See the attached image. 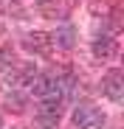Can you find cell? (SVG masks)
<instances>
[{
	"instance_id": "obj_1",
	"label": "cell",
	"mask_w": 124,
	"mask_h": 129,
	"mask_svg": "<svg viewBox=\"0 0 124 129\" xmlns=\"http://www.w3.org/2000/svg\"><path fill=\"white\" fill-rule=\"evenodd\" d=\"M71 118H73L76 129H105V123H107V115L93 104H79Z\"/></svg>"
},
{
	"instance_id": "obj_2",
	"label": "cell",
	"mask_w": 124,
	"mask_h": 129,
	"mask_svg": "<svg viewBox=\"0 0 124 129\" xmlns=\"http://www.w3.org/2000/svg\"><path fill=\"white\" fill-rule=\"evenodd\" d=\"M101 93H105L113 104L124 101V73L118 68H110L105 73V79H101Z\"/></svg>"
},
{
	"instance_id": "obj_3",
	"label": "cell",
	"mask_w": 124,
	"mask_h": 129,
	"mask_svg": "<svg viewBox=\"0 0 124 129\" xmlns=\"http://www.w3.org/2000/svg\"><path fill=\"white\" fill-rule=\"evenodd\" d=\"M23 48H26L28 53H34V56H45V53L51 51V37L43 34V31H28V34L23 37Z\"/></svg>"
},
{
	"instance_id": "obj_4",
	"label": "cell",
	"mask_w": 124,
	"mask_h": 129,
	"mask_svg": "<svg viewBox=\"0 0 124 129\" xmlns=\"http://www.w3.org/2000/svg\"><path fill=\"white\" fill-rule=\"evenodd\" d=\"M51 42H54L56 48H62V51H71V48L76 45V28H73L71 23H62V25L54 31Z\"/></svg>"
},
{
	"instance_id": "obj_5",
	"label": "cell",
	"mask_w": 124,
	"mask_h": 129,
	"mask_svg": "<svg viewBox=\"0 0 124 129\" xmlns=\"http://www.w3.org/2000/svg\"><path fill=\"white\" fill-rule=\"evenodd\" d=\"M116 53H118V42H116L113 37L101 34V37L93 39V56H96V59H113Z\"/></svg>"
},
{
	"instance_id": "obj_6",
	"label": "cell",
	"mask_w": 124,
	"mask_h": 129,
	"mask_svg": "<svg viewBox=\"0 0 124 129\" xmlns=\"http://www.w3.org/2000/svg\"><path fill=\"white\" fill-rule=\"evenodd\" d=\"M6 110L9 112H23L26 110V95L23 93H9L6 95Z\"/></svg>"
},
{
	"instance_id": "obj_7",
	"label": "cell",
	"mask_w": 124,
	"mask_h": 129,
	"mask_svg": "<svg viewBox=\"0 0 124 129\" xmlns=\"http://www.w3.org/2000/svg\"><path fill=\"white\" fill-rule=\"evenodd\" d=\"M56 126H59V118H54V115H39V112H37L34 129H56Z\"/></svg>"
},
{
	"instance_id": "obj_8",
	"label": "cell",
	"mask_w": 124,
	"mask_h": 129,
	"mask_svg": "<svg viewBox=\"0 0 124 129\" xmlns=\"http://www.w3.org/2000/svg\"><path fill=\"white\" fill-rule=\"evenodd\" d=\"M0 126H3V121H0Z\"/></svg>"
}]
</instances>
